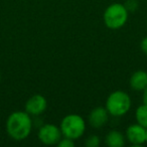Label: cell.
<instances>
[{
    "label": "cell",
    "mask_w": 147,
    "mask_h": 147,
    "mask_svg": "<svg viewBox=\"0 0 147 147\" xmlns=\"http://www.w3.org/2000/svg\"><path fill=\"white\" fill-rule=\"evenodd\" d=\"M126 137L118 130H111L105 137V143L109 147H122L125 145Z\"/></svg>",
    "instance_id": "10"
},
{
    "label": "cell",
    "mask_w": 147,
    "mask_h": 147,
    "mask_svg": "<svg viewBox=\"0 0 147 147\" xmlns=\"http://www.w3.org/2000/svg\"><path fill=\"white\" fill-rule=\"evenodd\" d=\"M87 147H98L100 145V137L98 135H90L85 141Z\"/></svg>",
    "instance_id": "12"
},
{
    "label": "cell",
    "mask_w": 147,
    "mask_h": 147,
    "mask_svg": "<svg viewBox=\"0 0 147 147\" xmlns=\"http://www.w3.org/2000/svg\"><path fill=\"white\" fill-rule=\"evenodd\" d=\"M126 140L133 146H141L146 143V128L135 123L127 127L125 132Z\"/></svg>",
    "instance_id": "6"
},
{
    "label": "cell",
    "mask_w": 147,
    "mask_h": 147,
    "mask_svg": "<svg viewBox=\"0 0 147 147\" xmlns=\"http://www.w3.org/2000/svg\"><path fill=\"white\" fill-rule=\"evenodd\" d=\"M132 105L131 98L126 92L117 90L112 92L106 100L105 108L110 116L122 117L129 112Z\"/></svg>",
    "instance_id": "2"
},
{
    "label": "cell",
    "mask_w": 147,
    "mask_h": 147,
    "mask_svg": "<svg viewBox=\"0 0 147 147\" xmlns=\"http://www.w3.org/2000/svg\"><path fill=\"white\" fill-rule=\"evenodd\" d=\"M109 116H110V114L108 113V111H107V109L105 107H96L89 114V124L93 128H102L108 122Z\"/></svg>",
    "instance_id": "8"
},
{
    "label": "cell",
    "mask_w": 147,
    "mask_h": 147,
    "mask_svg": "<svg viewBox=\"0 0 147 147\" xmlns=\"http://www.w3.org/2000/svg\"><path fill=\"white\" fill-rule=\"evenodd\" d=\"M37 137L38 140L45 145H57L59 140L63 138V133L59 126L47 123L39 128Z\"/></svg>",
    "instance_id": "5"
},
{
    "label": "cell",
    "mask_w": 147,
    "mask_h": 147,
    "mask_svg": "<svg viewBox=\"0 0 147 147\" xmlns=\"http://www.w3.org/2000/svg\"><path fill=\"white\" fill-rule=\"evenodd\" d=\"M5 128L10 138L15 141H22L32 131V119L26 111H15L8 116Z\"/></svg>",
    "instance_id": "1"
},
{
    "label": "cell",
    "mask_w": 147,
    "mask_h": 147,
    "mask_svg": "<svg viewBox=\"0 0 147 147\" xmlns=\"http://www.w3.org/2000/svg\"><path fill=\"white\" fill-rule=\"evenodd\" d=\"M146 143H147V128H146Z\"/></svg>",
    "instance_id": "17"
},
{
    "label": "cell",
    "mask_w": 147,
    "mask_h": 147,
    "mask_svg": "<svg viewBox=\"0 0 147 147\" xmlns=\"http://www.w3.org/2000/svg\"><path fill=\"white\" fill-rule=\"evenodd\" d=\"M86 121L79 114H69L61 121L59 128L63 137H67L73 140H78L86 131Z\"/></svg>",
    "instance_id": "3"
},
{
    "label": "cell",
    "mask_w": 147,
    "mask_h": 147,
    "mask_svg": "<svg viewBox=\"0 0 147 147\" xmlns=\"http://www.w3.org/2000/svg\"><path fill=\"white\" fill-rule=\"evenodd\" d=\"M129 12L122 3H113L109 5L104 11L103 20L109 29L117 30L126 24L128 20Z\"/></svg>",
    "instance_id": "4"
},
{
    "label": "cell",
    "mask_w": 147,
    "mask_h": 147,
    "mask_svg": "<svg viewBox=\"0 0 147 147\" xmlns=\"http://www.w3.org/2000/svg\"><path fill=\"white\" fill-rule=\"evenodd\" d=\"M57 146L59 147H74L75 146V140L69 139L67 137H63L59 140V142L57 143Z\"/></svg>",
    "instance_id": "13"
},
{
    "label": "cell",
    "mask_w": 147,
    "mask_h": 147,
    "mask_svg": "<svg viewBox=\"0 0 147 147\" xmlns=\"http://www.w3.org/2000/svg\"><path fill=\"white\" fill-rule=\"evenodd\" d=\"M141 51H142V53H144L145 55H147V36H145L144 38L141 40Z\"/></svg>",
    "instance_id": "15"
},
{
    "label": "cell",
    "mask_w": 147,
    "mask_h": 147,
    "mask_svg": "<svg viewBox=\"0 0 147 147\" xmlns=\"http://www.w3.org/2000/svg\"><path fill=\"white\" fill-rule=\"evenodd\" d=\"M142 102L144 104L147 105V88L143 91V95H142Z\"/></svg>",
    "instance_id": "16"
},
{
    "label": "cell",
    "mask_w": 147,
    "mask_h": 147,
    "mask_svg": "<svg viewBox=\"0 0 147 147\" xmlns=\"http://www.w3.org/2000/svg\"><path fill=\"white\" fill-rule=\"evenodd\" d=\"M124 5L128 12H134L138 7V0H127Z\"/></svg>",
    "instance_id": "14"
},
{
    "label": "cell",
    "mask_w": 147,
    "mask_h": 147,
    "mask_svg": "<svg viewBox=\"0 0 147 147\" xmlns=\"http://www.w3.org/2000/svg\"><path fill=\"white\" fill-rule=\"evenodd\" d=\"M129 86L133 91L143 92L147 88V71L142 69L134 71L129 79Z\"/></svg>",
    "instance_id": "9"
},
{
    "label": "cell",
    "mask_w": 147,
    "mask_h": 147,
    "mask_svg": "<svg viewBox=\"0 0 147 147\" xmlns=\"http://www.w3.org/2000/svg\"><path fill=\"white\" fill-rule=\"evenodd\" d=\"M47 108V101L42 95H33L26 101L24 106V111H26L31 117L39 116Z\"/></svg>",
    "instance_id": "7"
},
{
    "label": "cell",
    "mask_w": 147,
    "mask_h": 147,
    "mask_svg": "<svg viewBox=\"0 0 147 147\" xmlns=\"http://www.w3.org/2000/svg\"><path fill=\"white\" fill-rule=\"evenodd\" d=\"M135 120L136 123L141 126L147 128V105L142 103L139 107H137L135 111Z\"/></svg>",
    "instance_id": "11"
}]
</instances>
